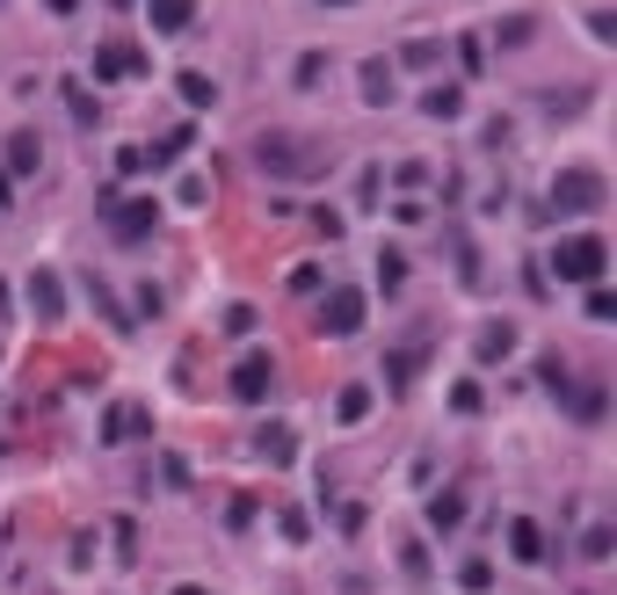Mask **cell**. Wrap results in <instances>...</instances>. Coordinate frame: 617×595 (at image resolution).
I'll list each match as a JSON object with an SVG mask.
<instances>
[{
	"instance_id": "6da1fadb",
	"label": "cell",
	"mask_w": 617,
	"mask_h": 595,
	"mask_svg": "<svg viewBox=\"0 0 617 595\" xmlns=\"http://www.w3.org/2000/svg\"><path fill=\"white\" fill-rule=\"evenodd\" d=\"M255 167L277 175V182H320L335 167V145L313 139V131H262V139H255Z\"/></svg>"
},
{
	"instance_id": "7a4b0ae2",
	"label": "cell",
	"mask_w": 617,
	"mask_h": 595,
	"mask_svg": "<svg viewBox=\"0 0 617 595\" xmlns=\"http://www.w3.org/2000/svg\"><path fill=\"white\" fill-rule=\"evenodd\" d=\"M545 262H552V277H560V283H603V262H610V247H603L596 232H574V240L552 247Z\"/></svg>"
},
{
	"instance_id": "3957f363",
	"label": "cell",
	"mask_w": 617,
	"mask_h": 595,
	"mask_svg": "<svg viewBox=\"0 0 617 595\" xmlns=\"http://www.w3.org/2000/svg\"><path fill=\"white\" fill-rule=\"evenodd\" d=\"M102 218H109V240L117 247H139V240H153L160 204L153 196H102Z\"/></svg>"
},
{
	"instance_id": "277c9868",
	"label": "cell",
	"mask_w": 617,
	"mask_h": 595,
	"mask_svg": "<svg viewBox=\"0 0 617 595\" xmlns=\"http://www.w3.org/2000/svg\"><path fill=\"white\" fill-rule=\"evenodd\" d=\"M552 204L560 210H603L610 204V182H603L596 167H560V175H552Z\"/></svg>"
},
{
	"instance_id": "5b68a950",
	"label": "cell",
	"mask_w": 617,
	"mask_h": 595,
	"mask_svg": "<svg viewBox=\"0 0 617 595\" xmlns=\"http://www.w3.org/2000/svg\"><path fill=\"white\" fill-rule=\"evenodd\" d=\"M364 313H370L364 291H356V283H335V291L320 298V320H313V327H320V334H335V342H349V334L364 327Z\"/></svg>"
},
{
	"instance_id": "8992f818",
	"label": "cell",
	"mask_w": 617,
	"mask_h": 595,
	"mask_svg": "<svg viewBox=\"0 0 617 595\" xmlns=\"http://www.w3.org/2000/svg\"><path fill=\"white\" fill-rule=\"evenodd\" d=\"M269 386H277V356H269V349H247L240 364H232V400L255 407V400H269Z\"/></svg>"
},
{
	"instance_id": "52a82bcc",
	"label": "cell",
	"mask_w": 617,
	"mask_h": 595,
	"mask_svg": "<svg viewBox=\"0 0 617 595\" xmlns=\"http://www.w3.org/2000/svg\"><path fill=\"white\" fill-rule=\"evenodd\" d=\"M139 436H153V407L145 400H117L102 414V443H139Z\"/></svg>"
},
{
	"instance_id": "ba28073f",
	"label": "cell",
	"mask_w": 617,
	"mask_h": 595,
	"mask_svg": "<svg viewBox=\"0 0 617 595\" xmlns=\"http://www.w3.org/2000/svg\"><path fill=\"white\" fill-rule=\"evenodd\" d=\"M131 73H145V52L131 44V36H109V44H95V80H131Z\"/></svg>"
},
{
	"instance_id": "9c48e42d",
	"label": "cell",
	"mask_w": 617,
	"mask_h": 595,
	"mask_svg": "<svg viewBox=\"0 0 617 595\" xmlns=\"http://www.w3.org/2000/svg\"><path fill=\"white\" fill-rule=\"evenodd\" d=\"M255 457H262L269 473H283V465L299 457V436H291L283 421H269V429H255Z\"/></svg>"
},
{
	"instance_id": "30bf717a",
	"label": "cell",
	"mask_w": 617,
	"mask_h": 595,
	"mask_svg": "<svg viewBox=\"0 0 617 595\" xmlns=\"http://www.w3.org/2000/svg\"><path fill=\"white\" fill-rule=\"evenodd\" d=\"M145 22H153V36H182L196 22V0H145Z\"/></svg>"
},
{
	"instance_id": "8fae6325",
	"label": "cell",
	"mask_w": 617,
	"mask_h": 595,
	"mask_svg": "<svg viewBox=\"0 0 617 595\" xmlns=\"http://www.w3.org/2000/svg\"><path fill=\"white\" fill-rule=\"evenodd\" d=\"M30 313L36 320H66V291H58L52 269H30Z\"/></svg>"
},
{
	"instance_id": "7c38bea8",
	"label": "cell",
	"mask_w": 617,
	"mask_h": 595,
	"mask_svg": "<svg viewBox=\"0 0 617 595\" xmlns=\"http://www.w3.org/2000/svg\"><path fill=\"white\" fill-rule=\"evenodd\" d=\"M473 356H479V364H509V356H516V327H509V320H494V327H479Z\"/></svg>"
},
{
	"instance_id": "4fadbf2b",
	"label": "cell",
	"mask_w": 617,
	"mask_h": 595,
	"mask_svg": "<svg viewBox=\"0 0 617 595\" xmlns=\"http://www.w3.org/2000/svg\"><path fill=\"white\" fill-rule=\"evenodd\" d=\"M509 560H523V566L545 560V530L530 523V516H516V523H509Z\"/></svg>"
},
{
	"instance_id": "5bb4252c",
	"label": "cell",
	"mask_w": 617,
	"mask_h": 595,
	"mask_svg": "<svg viewBox=\"0 0 617 595\" xmlns=\"http://www.w3.org/2000/svg\"><path fill=\"white\" fill-rule=\"evenodd\" d=\"M422 117H436V123H451V117H465V88H451V80H436V88L422 95Z\"/></svg>"
},
{
	"instance_id": "9a60e30c",
	"label": "cell",
	"mask_w": 617,
	"mask_h": 595,
	"mask_svg": "<svg viewBox=\"0 0 617 595\" xmlns=\"http://www.w3.org/2000/svg\"><path fill=\"white\" fill-rule=\"evenodd\" d=\"M458 523H465V494L458 487L429 494V530H458Z\"/></svg>"
},
{
	"instance_id": "2e32d148",
	"label": "cell",
	"mask_w": 617,
	"mask_h": 595,
	"mask_svg": "<svg viewBox=\"0 0 617 595\" xmlns=\"http://www.w3.org/2000/svg\"><path fill=\"white\" fill-rule=\"evenodd\" d=\"M356 80H364V102H370V109L392 102V66H386V58H364V73H356Z\"/></svg>"
},
{
	"instance_id": "e0dca14e",
	"label": "cell",
	"mask_w": 617,
	"mask_h": 595,
	"mask_svg": "<svg viewBox=\"0 0 617 595\" xmlns=\"http://www.w3.org/2000/svg\"><path fill=\"white\" fill-rule=\"evenodd\" d=\"M88 298H95V313H102V320H109V327H117V334H131V327H139V320H131V313H123V305H117V291H109L102 277H88Z\"/></svg>"
},
{
	"instance_id": "ac0fdd59",
	"label": "cell",
	"mask_w": 617,
	"mask_h": 595,
	"mask_svg": "<svg viewBox=\"0 0 617 595\" xmlns=\"http://www.w3.org/2000/svg\"><path fill=\"white\" fill-rule=\"evenodd\" d=\"M566 407L582 421H603V407H610V392H603V378H588V386H566Z\"/></svg>"
},
{
	"instance_id": "d6986e66",
	"label": "cell",
	"mask_w": 617,
	"mask_h": 595,
	"mask_svg": "<svg viewBox=\"0 0 617 595\" xmlns=\"http://www.w3.org/2000/svg\"><path fill=\"white\" fill-rule=\"evenodd\" d=\"M190 145H196V131H190V123H175V131H167V139H160L153 153H145V167H175V160L190 153Z\"/></svg>"
},
{
	"instance_id": "ffe728a7",
	"label": "cell",
	"mask_w": 617,
	"mask_h": 595,
	"mask_svg": "<svg viewBox=\"0 0 617 595\" xmlns=\"http://www.w3.org/2000/svg\"><path fill=\"white\" fill-rule=\"evenodd\" d=\"M36 160H44V145H36V131H15V139H8V175H30Z\"/></svg>"
},
{
	"instance_id": "44dd1931",
	"label": "cell",
	"mask_w": 617,
	"mask_h": 595,
	"mask_svg": "<svg viewBox=\"0 0 617 595\" xmlns=\"http://www.w3.org/2000/svg\"><path fill=\"white\" fill-rule=\"evenodd\" d=\"M175 88H182V102H190V109H212V102H218V80H212V73H182Z\"/></svg>"
},
{
	"instance_id": "7402d4cb",
	"label": "cell",
	"mask_w": 617,
	"mask_h": 595,
	"mask_svg": "<svg viewBox=\"0 0 617 595\" xmlns=\"http://www.w3.org/2000/svg\"><path fill=\"white\" fill-rule=\"evenodd\" d=\"M422 364H429V349H422V342H414V349H392V356H386V378H392V386H407V378H414Z\"/></svg>"
},
{
	"instance_id": "603a6c76",
	"label": "cell",
	"mask_w": 617,
	"mask_h": 595,
	"mask_svg": "<svg viewBox=\"0 0 617 595\" xmlns=\"http://www.w3.org/2000/svg\"><path fill=\"white\" fill-rule=\"evenodd\" d=\"M582 560H596V566H603V560H617V530H610V523H588V538H582Z\"/></svg>"
},
{
	"instance_id": "cb8c5ba5",
	"label": "cell",
	"mask_w": 617,
	"mask_h": 595,
	"mask_svg": "<svg viewBox=\"0 0 617 595\" xmlns=\"http://www.w3.org/2000/svg\"><path fill=\"white\" fill-rule=\"evenodd\" d=\"M530 30H538L530 15H501V22H494V44H501V52H516V44H530Z\"/></svg>"
},
{
	"instance_id": "d4e9b609",
	"label": "cell",
	"mask_w": 617,
	"mask_h": 595,
	"mask_svg": "<svg viewBox=\"0 0 617 595\" xmlns=\"http://www.w3.org/2000/svg\"><path fill=\"white\" fill-rule=\"evenodd\" d=\"M335 414H342V421H364V414H370V386H342V392H335Z\"/></svg>"
},
{
	"instance_id": "484cf974",
	"label": "cell",
	"mask_w": 617,
	"mask_h": 595,
	"mask_svg": "<svg viewBox=\"0 0 617 595\" xmlns=\"http://www.w3.org/2000/svg\"><path fill=\"white\" fill-rule=\"evenodd\" d=\"M378 283H386V291L407 283V255H400V247H378Z\"/></svg>"
},
{
	"instance_id": "4316f807",
	"label": "cell",
	"mask_w": 617,
	"mask_h": 595,
	"mask_svg": "<svg viewBox=\"0 0 617 595\" xmlns=\"http://www.w3.org/2000/svg\"><path fill=\"white\" fill-rule=\"evenodd\" d=\"M588 320H596V327L617 320V291H610V283H588Z\"/></svg>"
},
{
	"instance_id": "83f0119b",
	"label": "cell",
	"mask_w": 617,
	"mask_h": 595,
	"mask_svg": "<svg viewBox=\"0 0 617 595\" xmlns=\"http://www.w3.org/2000/svg\"><path fill=\"white\" fill-rule=\"evenodd\" d=\"M458 588H465V595H487V588H494V566H487V560H465V566H458Z\"/></svg>"
},
{
	"instance_id": "f1b7e54d",
	"label": "cell",
	"mask_w": 617,
	"mask_h": 595,
	"mask_svg": "<svg viewBox=\"0 0 617 595\" xmlns=\"http://www.w3.org/2000/svg\"><path fill=\"white\" fill-rule=\"evenodd\" d=\"M291 80H299V88H320V80H327V52H305L299 66H291Z\"/></svg>"
},
{
	"instance_id": "f546056e",
	"label": "cell",
	"mask_w": 617,
	"mask_h": 595,
	"mask_svg": "<svg viewBox=\"0 0 617 595\" xmlns=\"http://www.w3.org/2000/svg\"><path fill=\"white\" fill-rule=\"evenodd\" d=\"M538 378H545V392H552V400H566V386H574L560 356H545V364H538Z\"/></svg>"
},
{
	"instance_id": "4dcf8cb0",
	"label": "cell",
	"mask_w": 617,
	"mask_h": 595,
	"mask_svg": "<svg viewBox=\"0 0 617 595\" xmlns=\"http://www.w3.org/2000/svg\"><path fill=\"white\" fill-rule=\"evenodd\" d=\"M407 66H436V58H443V44H436V36H414V44H407Z\"/></svg>"
},
{
	"instance_id": "1f68e13d",
	"label": "cell",
	"mask_w": 617,
	"mask_h": 595,
	"mask_svg": "<svg viewBox=\"0 0 617 595\" xmlns=\"http://www.w3.org/2000/svg\"><path fill=\"white\" fill-rule=\"evenodd\" d=\"M175 204H212V182H204V175H182V182H175Z\"/></svg>"
},
{
	"instance_id": "d6a6232c",
	"label": "cell",
	"mask_w": 617,
	"mask_h": 595,
	"mask_svg": "<svg viewBox=\"0 0 617 595\" xmlns=\"http://www.w3.org/2000/svg\"><path fill=\"white\" fill-rule=\"evenodd\" d=\"M545 109H552V117H582V109H588V88H574V95H545Z\"/></svg>"
},
{
	"instance_id": "836d02e7",
	"label": "cell",
	"mask_w": 617,
	"mask_h": 595,
	"mask_svg": "<svg viewBox=\"0 0 617 595\" xmlns=\"http://www.w3.org/2000/svg\"><path fill=\"white\" fill-rule=\"evenodd\" d=\"M66 109H73V123H95V102H88V88H73V80H66Z\"/></svg>"
},
{
	"instance_id": "e575fe53",
	"label": "cell",
	"mask_w": 617,
	"mask_h": 595,
	"mask_svg": "<svg viewBox=\"0 0 617 595\" xmlns=\"http://www.w3.org/2000/svg\"><path fill=\"white\" fill-rule=\"evenodd\" d=\"M458 58H465V73H479L487 66V44H479V36H458Z\"/></svg>"
},
{
	"instance_id": "d590c367",
	"label": "cell",
	"mask_w": 617,
	"mask_h": 595,
	"mask_svg": "<svg viewBox=\"0 0 617 595\" xmlns=\"http://www.w3.org/2000/svg\"><path fill=\"white\" fill-rule=\"evenodd\" d=\"M117 175H145V145H123V153H117Z\"/></svg>"
},
{
	"instance_id": "8d00e7d4",
	"label": "cell",
	"mask_w": 617,
	"mask_h": 595,
	"mask_svg": "<svg viewBox=\"0 0 617 595\" xmlns=\"http://www.w3.org/2000/svg\"><path fill=\"white\" fill-rule=\"evenodd\" d=\"M226 334H255V305H232V313H226Z\"/></svg>"
},
{
	"instance_id": "74e56055",
	"label": "cell",
	"mask_w": 617,
	"mask_h": 595,
	"mask_svg": "<svg viewBox=\"0 0 617 595\" xmlns=\"http://www.w3.org/2000/svg\"><path fill=\"white\" fill-rule=\"evenodd\" d=\"M44 8H52V15H73V8H80V0H44Z\"/></svg>"
},
{
	"instance_id": "f35d334b",
	"label": "cell",
	"mask_w": 617,
	"mask_h": 595,
	"mask_svg": "<svg viewBox=\"0 0 617 595\" xmlns=\"http://www.w3.org/2000/svg\"><path fill=\"white\" fill-rule=\"evenodd\" d=\"M175 595H204V588H190V581H182V588H175Z\"/></svg>"
},
{
	"instance_id": "ab89813d",
	"label": "cell",
	"mask_w": 617,
	"mask_h": 595,
	"mask_svg": "<svg viewBox=\"0 0 617 595\" xmlns=\"http://www.w3.org/2000/svg\"><path fill=\"white\" fill-rule=\"evenodd\" d=\"M0 204H8V175H0Z\"/></svg>"
},
{
	"instance_id": "60d3db41",
	"label": "cell",
	"mask_w": 617,
	"mask_h": 595,
	"mask_svg": "<svg viewBox=\"0 0 617 595\" xmlns=\"http://www.w3.org/2000/svg\"><path fill=\"white\" fill-rule=\"evenodd\" d=\"M327 8H349V0H327Z\"/></svg>"
}]
</instances>
